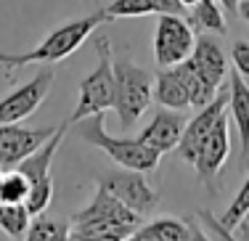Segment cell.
Listing matches in <instances>:
<instances>
[{"mask_svg": "<svg viewBox=\"0 0 249 241\" xmlns=\"http://www.w3.org/2000/svg\"><path fill=\"white\" fill-rule=\"evenodd\" d=\"M186 117L175 109H164V111H157L151 117V122L138 133V140H143L146 146H151L154 151L159 154H167V151L178 149L180 143V135L186 130Z\"/></svg>", "mask_w": 249, "mask_h": 241, "instance_id": "obj_13", "label": "cell"}, {"mask_svg": "<svg viewBox=\"0 0 249 241\" xmlns=\"http://www.w3.org/2000/svg\"><path fill=\"white\" fill-rule=\"evenodd\" d=\"M231 154V143H228V111L220 114V120L215 122V127L210 130V135L204 138L199 149V156L194 162V170H196L201 183H210L220 175V170L225 167Z\"/></svg>", "mask_w": 249, "mask_h": 241, "instance_id": "obj_12", "label": "cell"}, {"mask_svg": "<svg viewBox=\"0 0 249 241\" xmlns=\"http://www.w3.org/2000/svg\"><path fill=\"white\" fill-rule=\"evenodd\" d=\"M29 193V180L16 167L3 170L0 175V202H24Z\"/></svg>", "mask_w": 249, "mask_h": 241, "instance_id": "obj_22", "label": "cell"}, {"mask_svg": "<svg viewBox=\"0 0 249 241\" xmlns=\"http://www.w3.org/2000/svg\"><path fill=\"white\" fill-rule=\"evenodd\" d=\"M188 24L194 27V32H215V34L228 32L225 16H223V5L217 0H199L196 5H191Z\"/></svg>", "mask_w": 249, "mask_h": 241, "instance_id": "obj_19", "label": "cell"}, {"mask_svg": "<svg viewBox=\"0 0 249 241\" xmlns=\"http://www.w3.org/2000/svg\"><path fill=\"white\" fill-rule=\"evenodd\" d=\"M69 233H72V220L69 217L40 212V215H32L27 239L29 241H64L69 239Z\"/></svg>", "mask_w": 249, "mask_h": 241, "instance_id": "obj_18", "label": "cell"}, {"mask_svg": "<svg viewBox=\"0 0 249 241\" xmlns=\"http://www.w3.org/2000/svg\"><path fill=\"white\" fill-rule=\"evenodd\" d=\"M96 53H98V64L80 82V98H77L74 111L69 117V125H77L80 120L98 114V111L106 114V109H114V96H117L114 53H111V43L106 34L96 37Z\"/></svg>", "mask_w": 249, "mask_h": 241, "instance_id": "obj_3", "label": "cell"}, {"mask_svg": "<svg viewBox=\"0 0 249 241\" xmlns=\"http://www.w3.org/2000/svg\"><path fill=\"white\" fill-rule=\"evenodd\" d=\"M225 111H228V87L217 93L210 103H204L201 109H196V114L186 122V130H183L180 143H178V156L186 164L194 167L204 138L210 135V130L215 127V122L220 120V114H225Z\"/></svg>", "mask_w": 249, "mask_h": 241, "instance_id": "obj_9", "label": "cell"}, {"mask_svg": "<svg viewBox=\"0 0 249 241\" xmlns=\"http://www.w3.org/2000/svg\"><path fill=\"white\" fill-rule=\"evenodd\" d=\"M154 5H157V14H183L186 11L180 0H154Z\"/></svg>", "mask_w": 249, "mask_h": 241, "instance_id": "obj_25", "label": "cell"}, {"mask_svg": "<svg viewBox=\"0 0 249 241\" xmlns=\"http://www.w3.org/2000/svg\"><path fill=\"white\" fill-rule=\"evenodd\" d=\"M196 43L194 27L180 14H159L154 29V61L157 67H175L186 61Z\"/></svg>", "mask_w": 249, "mask_h": 241, "instance_id": "obj_6", "label": "cell"}, {"mask_svg": "<svg viewBox=\"0 0 249 241\" xmlns=\"http://www.w3.org/2000/svg\"><path fill=\"white\" fill-rule=\"evenodd\" d=\"M239 16L249 24V0H239Z\"/></svg>", "mask_w": 249, "mask_h": 241, "instance_id": "obj_26", "label": "cell"}, {"mask_svg": "<svg viewBox=\"0 0 249 241\" xmlns=\"http://www.w3.org/2000/svg\"><path fill=\"white\" fill-rule=\"evenodd\" d=\"M180 3H183V5H186V11H188V8H191V5H196V3H199V0H180Z\"/></svg>", "mask_w": 249, "mask_h": 241, "instance_id": "obj_27", "label": "cell"}, {"mask_svg": "<svg viewBox=\"0 0 249 241\" xmlns=\"http://www.w3.org/2000/svg\"><path fill=\"white\" fill-rule=\"evenodd\" d=\"M58 127H24L19 122L14 125H0V167L11 170L16 167L24 156H29L35 149L45 143Z\"/></svg>", "mask_w": 249, "mask_h": 241, "instance_id": "obj_10", "label": "cell"}, {"mask_svg": "<svg viewBox=\"0 0 249 241\" xmlns=\"http://www.w3.org/2000/svg\"><path fill=\"white\" fill-rule=\"evenodd\" d=\"M32 212L24 202H0V231L11 239H27Z\"/></svg>", "mask_w": 249, "mask_h": 241, "instance_id": "obj_20", "label": "cell"}, {"mask_svg": "<svg viewBox=\"0 0 249 241\" xmlns=\"http://www.w3.org/2000/svg\"><path fill=\"white\" fill-rule=\"evenodd\" d=\"M114 77H117V96L114 111L122 127H133L154 101V77L149 69L135 64L130 56L114 58Z\"/></svg>", "mask_w": 249, "mask_h": 241, "instance_id": "obj_4", "label": "cell"}, {"mask_svg": "<svg viewBox=\"0 0 249 241\" xmlns=\"http://www.w3.org/2000/svg\"><path fill=\"white\" fill-rule=\"evenodd\" d=\"M77 133L85 143L101 149L109 159H114L120 167H130V170H141V172H154L159 167L162 154L154 151L151 146H146L138 138H114V135L106 133L104 127V111L90 114L85 120L77 122Z\"/></svg>", "mask_w": 249, "mask_h": 241, "instance_id": "obj_2", "label": "cell"}, {"mask_svg": "<svg viewBox=\"0 0 249 241\" xmlns=\"http://www.w3.org/2000/svg\"><path fill=\"white\" fill-rule=\"evenodd\" d=\"M111 16L106 14V8L93 11V14L82 16V19L67 21V24L56 27L48 37L43 40L40 45L24 51V53H0V67L5 69H14V67H29V64H56L64 61L96 32L98 27L111 24Z\"/></svg>", "mask_w": 249, "mask_h": 241, "instance_id": "obj_1", "label": "cell"}, {"mask_svg": "<svg viewBox=\"0 0 249 241\" xmlns=\"http://www.w3.org/2000/svg\"><path fill=\"white\" fill-rule=\"evenodd\" d=\"M154 101L162 109H191V98H188V85L183 80L180 69L175 67H159V72L154 74Z\"/></svg>", "mask_w": 249, "mask_h": 241, "instance_id": "obj_15", "label": "cell"}, {"mask_svg": "<svg viewBox=\"0 0 249 241\" xmlns=\"http://www.w3.org/2000/svg\"><path fill=\"white\" fill-rule=\"evenodd\" d=\"M191 64L196 67V72L210 82L212 87L220 90L225 77H228V58H225V51L223 45L212 37L210 32H201L194 43V51H191Z\"/></svg>", "mask_w": 249, "mask_h": 241, "instance_id": "obj_14", "label": "cell"}, {"mask_svg": "<svg viewBox=\"0 0 249 241\" xmlns=\"http://www.w3.org/2000/svg\"><path fill=\"white\" fill-rule=\"evenodd\" d=\"M106 14L111 19H133V16H149L157 14L154 0H111L109 5H104Z\"/></svg>", "mask_w": 249, "mask_h": 241, "instance_id": "obj_23", "label": "cell"}, {"mask_svg": "<svg viewBox=\"0 0 249 241\" xmlns=\"http://www.w3.org/2000/svg\"><path fill=\"white\" fill-rule=\"evenodd\" d=\"M53 77H56L53 69H43L32 80H27L24 85L11 90L5 98H0V125H14V122L32 117L35 111L43 106L45 98H48Z\"/></svg>", "mask_w": 249, "mask_h": 241, "instance_id": "obj_8", "label": "cell"}, {"mask_svg": "<svg viewBox=\"0 0 249 241\" xmlns=\"http://www.w3.org/2000/svg\"><path fill=\"white\" fill-rule=\"evenodd\" d=\"M236 3H239V0H236Z\"/></svg>", "mask_w": 249, "mask_h": 241, "instance_id": "obj_28", "label": "cell"}, {"mask_svg": "<svg viewBox=\"0 0 249 241\" xmlns=\"http://www.w3.org/2000/svg\"><path fill=\"white\" fill-rule=\"evenodd\" d=\"M96 186L114 193L122 204H127L138 215H149L159 204L157 191L151 188V183L146 180V172H141V170L122 167V170H114V172H104L96 178Z\"/></svg>", "mask_w": 249, "mask_h": 241, "instance_id": "obj_7", "label": "cell"}, {"mask_svg": "<svg viewBox=\"0 0 249 241\" xmlns=\"http://www.w3.org/2000/svg\"><path fill=\"white\" fill-rule=\"evenodd\" d=\"M64 133H67V125H61L40 149H35L32 154L24 156V159L16 164V170L24 172L27 180H29V193H27L24 204L32 215H40L51 207V196H53L51 162H53V156H56L58 146H61V140H64Z\"/></svg>", "mask_w": 249, "mask_h": 241, "instance_id": "obj_5", "label": "cell"}, {"mask_svg": "<svg viewBox=\"0 0 249 241\" xmlns=\"http://www.w3.org/2000/svg\"><path fill=\"white\" fill-rule=\"evenodd\" d=\"M247 217H249V175L244 178L241 188L236 191V196L231 199L228 209H225V212L217 217V220H220V223H223V228L231 233V236H233V231L247 220Z\"/></svg>", "mask_w": 249, "mask_h": 241, "instance_id": "obj_21", "label": "cell"}, {"mask_svg": "<svg viewBox=\"0 0 249 241\" xmlns=\"http://www.w3.org/2000/svg\"><path fill=\"white\" fill-rule=\"evenodd\" d=\"M0 69H3V67H0Z\"/></svg>", "mask_w": 249, "mask_h": 241, "instance_id": "obj_29", "label": "cell"}, {"mask_svg": "<svg viewBox=\"0 0 249 241\" xmlns=\"http://www.w3.org/2000/svg\"><path fill=\"white\" fill-rule=\"evenodd\" d=\"M133 241H188V239H204V233L194 231L186 220L175 215L154 217L151 223H141L133 231Z\"/></svg>", "mask_w": 249, "mask_h": 241, "instance_id": "obj_17", "label": "cell"}, {"mask_svg": "<svg viewBox=\"0 0 249 241\" xmlns=\"http://www.w3.org/2000/svg\"><path fill=\"white\" fill-rule=\"evenodd\" d=\"M231 58H233V69L244 80H249V40H233L231 45Z\"/></svg>", "mask_w": 249, "mask_h": 241, "instance_id": "obj_24", "label": "cell"}, {"mask_svg": "<svg viewBox=\"0 0 249 241\" xmlns=\"http://www.w3.org/2000/svg\"><path fill=\"white\" fill-rule=\"evenodd\" d=\"M228 111L236 122L241 140V167L249 162V85L239 72H231L228 80Z\"/></svg>", "mask_w": 249, "mask_h": 241, "instance_id": "obj_16", "label": "cell"}, {"mask_svg": "<svg viewBox=\"0 0 249 241\" xmlns=\"http://www.w3.org/2000/svg\"><path fill=\"white\" fill-rule=\"evenodd\" d=\"M69 217H72V220L111 223V225H120V228H124V231H130V236H133V231L143 223V215L133 212L127 204H122L114 193H109L106 188H101V186L96 188V193H93V202L88 204L85 209H80V212H74Z\"/></svg>", "mask_w": 249, "mask_h": 241, "instance_id": "obj_11", "label": "cell"}]
</instances>
